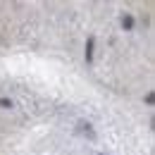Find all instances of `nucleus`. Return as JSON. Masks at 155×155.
<instances>
[{"mask_svg": "<svg viewBox=\"0 0 155 155\" xmlns=\"http://www.w3.org/2000/svg\"><path fill=\"white\" fill-rule=\"evenodd\" d=\"M93 48H96V38H93V36H88V41H86V50H84L86 62H93Z\"/></svg>", "mask_w": 155, "mask_h": 155, "instance_id": "f257e3e1", "label": "nucleus"}, {"mask_svg": "<svg viewBox=\"0 0 155 155\" xmlns=\"http://www.w3.org/2000/svg\"><path fill=\"white\" fill-rule=\"evenodd\" d=\"M79 134H84V136H88L91 141L96 138V131H93V127L88 124V122H79Z\"/></svg>", "mask_w": 155, "mask_h": 155, "instance_id": "f03ea898", "label": "nucleus"}, {"mask_svg": "<svg viewBox=\"0 0 155 155\" xmlns=\"http://www.w3.org/2000/svg\"><path fill=\"white\" fill-rule=\"evenodd\" d=\"M122 29H124V31H131V29H134V17H131V15H124V17H122Z\"/></svg>", "mask_w": 155, "mask_h": 155, "instance_id": "7ed1b4c3", "label": "nucleus"}, {"mask_svg": "<svg viewBox=\"0 0 155 155\" xmlns=\"http://www.w3.org/2000/svg\"><path fill=\"white\" fill-rule=\"evenodd\" d=\"M0 107H5V110H10V107H15V103H12L10 98H0Z\"/></svg>", "mask_w": 155, "mask_h": 155, "instance_id": "20e7f679", "label": "nucleus"}, {"mask_svg": "<svg viewBox=\"0 0 155 155\" xmlns=\"http://www.w3.org/2000/svg\"><path fill=\"white\" fill-rule=\"evenodd\" d=\"M146 103H148V105H153V103H155V93H153V91L146 93Z\"/></svg>", "mask_w": 155, "mask_h": 155, "instance_id": "39448f33", "label": "nucleus"}, {"mask_svg": "<svg viewBox=\"0 0 155 155\" xmlns=\"http://www.w3.org/2000/svg\"><path fill=\"white\" fill-rule=\"evenodd\" d=\"M98 155H105V153H98Z\"/></svg>", "mask_w": 155, "mask_h": 155, "instance_id": "423d86ee", "label": "nucleus"}]
</instances>
